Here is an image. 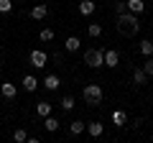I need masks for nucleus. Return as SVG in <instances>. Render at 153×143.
<instances>
[{
	"label": "nucleus",
	"instance_id": "2eb2a0df",
	"mask_svg": "<svg viewBox=\"0 0 153 143\" xmlns=\"http://www.w3.org/2000/svg\"><path fill=\"white\" fill-rule=\"evenodd\" d=\"M133 82H135V84H146L148 82V74L143 69H135V72H133Z\"/></svg>",
	"mask_w": 153,
	"mask_h": 143
},
{
	"label": "nucleus",
	"instance_id": "9b49d317",
	"mask_svg": "<svg viewBox=\"0 0 153 143\" xmlns=\"http://www.w3.org/2000/svg\"><path fill=\"white\" fill-rule=\"evenodd\" d=\"M94 8H97V5H94L92 0H82V3H79V13H82V16H92Z\"/></svg>",
	"mask_w": 153,
	"mask_h": 143
},
{
	"label": "nucleus",
	"instance_id": "6ab92c4d",
	"mask_svg": "<svg viewBox=\"0 0 153 143\" xmlns=\"http://www.w3.org/2000/svg\"><path fill=\"white\" fill-rule=\"evenodd\" d=\"M140 54H143V56H153V44H151L148 39L140 44Z\"/></svg>",
	"mask_w": 153,
	"mask_h": 143
},
{
	"label": "nucleus",
	"instance_id": "f03ea898",
	"mask_svg": "<svg viewBox=\"0 0 153 143\" xmlns=\"http://www.w3.org/2000/svg\"><path fill=\"white\" fill-rule=\"evenodd\" d=\"M105 97L102 87L100 84H84V100H87V105H100Z\"/></svg>",
	"mask_w": 153,
	"mask_h": 143
},
{
	"label": "nucleus",
	"instance_id": "39448f33",
	"mask_svg": "<svg viewBox=\"0 0 153 143\" xmlns=\"http://www.w3.org/2000/svg\"><path fill=\"white\" fill-rule=\"evenodd\" d=\"M102 61L110 66V69H115V66L120 64V54H117L115 49H107V51H102Z\"/></svg>",
	"mask_w": 153,
	"mask_h": 143
},
{
	"label": "nucleus",
	"instance_id": "f8f14e48",
	"mask_svg": "<svg viewBox=\"0 0 153 143\" xmlns=\"http://www.w3.org/2000/svg\"><path fill=\"white\" fill-rule=\"evenodd\" d=\"M44 87H46V89H59V77H56V74H46Z\"/></svg>",
	"mask_w": 153,
	"mask_h": 143
},
{
	"label": "nucleus",
	"instance_id": "20e7f679",
	"mask_svg": "<svg viewBox=\"0 0 153 143\" xmlns=\"http://www.w3.org/2000/svg\"><path fill=\"white\" fill-rule=\"evenodd\" d=\"M28 61H31V66H36V69H44V66L49 64V56H46V51L33 49V51H31V56H28Z\"/></svg>",
	"mask_w": 153,
	"mask_h": 143
},
{
	"label": "nucleus",
	"instance_id": "dca6fc26",
	"mask_svg": "<svg viewBox=\"0 0 153 143\" xmlns=\"http://www.w3.org/2000/svg\"><path fill=\"white\" fill-rule=\"evenodd\" d=\"M44 125H46V130H49V133H54V130H59V125H61V123L56 120V118L46 115V123H44Z\"/></svg>",
	"mask_w": 153,
	"mask_h": 143
},
{
	"label": "nucleus",
	"instance_id": "b1692460",
	"mask_svg": "<svg viewBox=\"0 0 153 143\" xmlns=\"http://www.w3.org/2000/svg\"><path fill=\"white\" fill-rule=\"evenodd\" d=\"M146 64H143V72H146V74H148V77H153V56H146Z\"/></svg>",
	"mask_w": 153,
	"mask_h": 143
},
{
	"label": "nucleus",
	"instance_id": "aec40b11",
	"mask_svg": "<svg viewBox=\"0 0 153 143\" xmlns=\"http://www.w3.org/2000/svg\"><path fill=\"white\" fill-rule=\"evenodd\" d=\"M69 128H71V133H74V136H79V133H84V128H87V125H84L82 120H74Z\"/></svg>",
	"mask_w": 153,
	"mask_h": 143
},
{
	"label": "nucleus",
	"instance_id": "4468645a",
	"mask_svg": "<svg viewBox=\"0 0 153 143\" xmlns=\"http://www.w3.org/2000/svg\"><path fill=\"white\" fill-rule=\"evenodd\" d=\"M36 112H38V115H41V118L51 115V105L46 102V100H44V102H38V105H36Z\"/></svg>",
	"mask_w": 153,
	"mask_h": 143
},
{
	"label": "nucleus",
	"instance_id": "0eeeda50",
	"mask_svg": "<svg viewBox=\"0 0 153 143\" xmlns=\"http://www.w3.org/2000/svg\"><path fill=\"white\" fill-rule=\"evenodd\" d=\"M36 87H38V79L33 77V74H26V77H23V89H26V92H36Z\"/></svg>",
	"mask_w": 153,
	"mask_h": 143
},
{
	"label": "nucleus",
	"instance_id": "7ed1b4c3",
	"mask_svg": "<svg viewBox=\"0 0 153 143\" xmlns=\"http://www.w3.org/2000/svg\"><path fill=\"white\" fill-rule=\"evenodd\" d=\"M84 64H87L89 69H100V66H105L102 51H100V49H87V51H84Z\"/></svg>",
	"mask_w": 153,
	"mask_h": 143
},
{
	"label": "nucleus",
	"instance_id": "f257e3e1",
	"mask_svg": "<svg viewBox=\"0 0 153 143\" xmlns=\"http://www.w3.org/2000/svg\"><path fill=\"white\" fill-rule=\"evenodd\" d=\"M138 28H140V21H138L135 13L125 10V13L117 16V31H120V36H128V39H130V36L138 33Z\"/></svg>",
	"mask_w": 153,
	"mask_h": 143
},
{
	"label": "nucleus",
	"instance_id": "6e6552de",
	"mask_svg": "<svg viewBox=\"0 0 153 143\" xmlns=\"http://www.w3.org/2000/svg\"><path fill=\"white\" fill-rule=\"evenodd\" d=\"M87 133H89L92 138H100V136L105 133V125H102V123H97V120H94V123H89V125H87Z\"/></svg>",
	"mask_w": 153,
	"mask_h": 143
},
{
	"label": "nucleus",
	"instance_id": "a878e982",
	"mask_svg": "<svg viewBox=\"0 0 153 143\" xmlns=\"http://www.w3.org/2000/svg\"><path fill=\"white\" fill-rule=\"evenodd\" d=\"M115 10H117V16L125 13V10H128V3H125V0H117V3H115Z\"/></svg>",
	"mask_w": 153,
	"mask_h": 143
},
{
	"label": "nucleus",
	"instance_id": "4be33fe9",
	"mask_svg": "<svg viewBox=\"0 0 153 143\" xmlns=\"http://www.w3.org/2000/svg\"><path fill=\"white\" fill-rule=\"evenodd\" d=\"M38 39H41V41H51V39H54V31H51V28H41Z\"/></svg>",
	"mask_w": 153,
	"mask_h": 143
},
{
	"label": "nucleus",
	"instance_id": "9d476101",
	"mask_svg": "<svg viewBox=\"0 0 153 143\" xmlns=\"http://www.w3.org/2000/svg\"><path fill=\"white\" fill-rule=\"evenodd\" d=\"M49 16V8L41 3V5H33V10H31V18H36V21H41V18H46Z\"/></svg>",
	"mask_w": 153,
	"mask_h": 143
},
{
	"label": "nucleus",
	"instance_id": "a211bd4d",
	"mask_svg": "<svg viewBox=\"0 0 153 143\" xmlns=\"http://www.w3.org/2000/svg\"><path fill=\"white\" fill-rule=\"evenodd\" d=\"M125 120H128V118H125L123 110H115L112 112V123H115V125H125Z\"/></svg>",
	"mask_w": 153,
	"mask_h": 143
},
{
	"label": "nucleus",
	"instance_id": "423d86ee",
	"mask_svg": "<svg viewBox=\"0 0 153 143\" xmlns=\"http://www.w3.org/2000/svg\"><path fill=\"white\" fill-rule=\"evenodd\" d=\"M0 92H3V97H5V100H13L18 95V87H16V84H10V82H3V84H0Z\"/></svg>",
	"mask_w": 153,
	"mask_h": 143
},
{
	"label": "nucleus",
	"instance_id": "412c9836",
	"mask_svg": "<svg viewBox=\"0 0 153 143\" xmlns=\"http://www.w3.org/2000/svg\"><path fill=\"white\" fill-rule=\"evenodd\" d=\"M13 141H16V143H23V141H28V136H26V130H23V128H18V130L13 133Z\"/></svg>",
	"mask_w": 153,
	"mask_h": 143
},
{
	"label": "nucleus",
	"instance_id": "5701e85b",
	"mask_svg": "<svg viewBox=\"0 0 153 143\" xmlns=\"http://www.w3.org/2000/svg\"><path fill=\"white\" fill-rule=\"evenodd\" d=\"M61 107H64V112L74 110V97H64V100H61Z\"/></svg>",
	"mask_w": 153,
	"mask_h": 143
},
{
	"label": "nucleus",
	"instance_id": "ddd939ff",
	"mask_svg": "<svg viewBox=\"0 0 153 143\" xmlns=\"http://www.w3.org/2000/svg\"><path fill=\"white\" fill-rule=\"evenodd\" d=\"M64 44H66V51H79V46H82V41L76 39V36H69V39H66Z\"/></svg>",
	"mask_w": 153,
	"mask_h": 143
},
{
	"label": "nucleus",
	"instance_id": "1a4fd4ad",
	"mask_svg": "<svg viewBox=\"0 0 153 143\" xmlns=\"http://www.w3.org/2000/svg\"><path fill=\"white\" fill-rule=\"evenodd\" d=\"M125 3H128V10H130V13H135V16L146 10V3H143V0H125Z\"/></svg>",
	"mask_w": 153,
	"mask_h": 143
},
{
	"label": "nucleus",
	"instance_id": "f3484780",
	"mask_svg": "<svg viewBox=\"0 0 153 143\" xmlns=\"http://www.w3.org/2000/svg\"><path fill=\"white\" fill-rule=\"evenodd\" d=\"M87 33L92 36V39H97V36H102V26H100V23H89V26H87Z\"/></svg>",
	"mask_w": 153,
	"mask_h": 143
},
{
	"label": "nucleus",
	"instance_id": "393cba45",
	"mask_svg": "<svg viewBox=\"0 0 153 143\" xmlns=\"http://www.w3.org/2000/svg\"><path fill=\"white\" fill-rule=\"evenodd\" d=\"M10 10H13L10 0H0V13H10Z\"/></svg>",
	"mask_w": 153,
	"mask_h": 143
}]
</instances>
